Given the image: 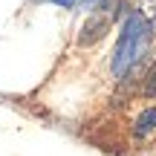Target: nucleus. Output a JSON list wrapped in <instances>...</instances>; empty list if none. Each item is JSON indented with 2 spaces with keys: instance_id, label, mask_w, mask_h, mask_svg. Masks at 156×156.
I'll list each match as a JSON object with an SVG mask.
<instances>
[{
  "instance_id": "nucleus-1",
  "label": "nucleus",
  "mask_w": 156,
  "mask_h": 156,
  "mask_svg": "<svg viewBox=\"0 0 156 156\" xmlns=\"http://www.w3.org/2000/svg\"><path fill=\"white\" fill-rule=\"evenodd\" d=\"M147 44H151V23L145 20L142 12H130L127 20L122 23V32H119L116 49H113V61L110 69L116 78H124L136 64L142 61Z\"/></svg>"
},
{
  "instance_id": "nucleus-3",
  "label": "nucleus",
  "mask_w": 156,
  "mask_h": 156,
  "mask_svg": "<svg viewBox=\"0 0 156 156\" xmlns=\"http://www.w3.org/2000/svg\"><path fill=\"white\" fill-rule=\"evenodd\" d=\"M151 130H156V107L142 110L139 119H136V124H133V133H136V136H147Z\"/></svg>"
},
{
  "instance_id": "nucleus-2",
  "label": "nucleus",
  "mask_w": 156,
  "mask_h": 156,
  "mask_svg": "<svg viewBox=\"0 0 156 156\" xmlns=\"http://www.w3.org/2000/svg\"><path fill=\"white\" fill-rule=\"evenodd\" d=\"M113 6H119V0H107V3H98L93 9V15L84 20L81 32H78V46H93L110 32L113 17H116V9Z\"/></svg>"
},
{
  "instance_id": "nucleus-5",
  "label": "nucleus",
  "mask_w": 156,
  "mask_h": 156,
  "mask_svg": "<svg viewBox=\"0 0 156 156\" xmlns=\"http://www.w3.org/2000/svg\"><path fill=\"white\" fill-rule=\"evenodd\" d=\"M52 3H58V6H75L78 0H52Z\"/></svg>"
},
{
  "instance_id": "nucleus-4",
  "label": "nucleus",
  "mask_w": 156,
  "mask_h": 156,
  "mask_svg": "<svg viewBox=\"0 0 156 156\" xmlns=\"http://www.w3.org/2000/svg\"><path fill=\"white\" fill-rule=\"evenodd\" d=\"M142 95H145V98H156V61L147 67V73H145V81H142Z\"/></svg>"
}]
</instances>
